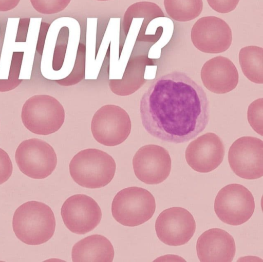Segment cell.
Wrapping results in <instances>:
<instances>
[{
  "mask_svg": "<svg viewBox=\"0 0 263 262\" xmlns=\"http://www.w3.org/2000/svg\"><path fill=\"white\" fill-rule=\"evenodd\" d=\"M50 26V24L49 23L43 21L41 22L36 48V52L41 55L43 52L46 35Z\"/></svg>",
  "mask_w": 263,
  "mask_h": 262,
  "instance_id": "26",
  "label": "cell"
},
{
  "mask_svg": "<svg viewBox=\"0 0 263 262\" xmlns=\"http://www.w3.org/2000/svg\"><path fill=\"white\" fill-rule=\"evenodd\" d=\"M185 154L186 161L192 169L198 172L208 173L222 163L225 149L220 137L208 132L191 142Z\"/></svg>",
  "mask_w": 263,
  "mask_h": 262,
  "instance_id": "14",
  "label": "cell"
},
{
  "mask_svg": "<svg viewBox=\"0 0 263 262\" xmlns=\"http://www.w3.org/2000/svg\"><path fill=\"white\" fill-rule=\"evenodd\" d=\"M55 225L50 207L35 200L21 205L15 211L12 218L16 236L29 245H39L48 241L54 234Z\"/></svg>",
  "mask_w": 263,
  "mask_h": 262,
  "instance_id": "2",
  "label": "cell"
},
{
  "mask_svg": "<svg viewBox=\"0 0 263 262\" xmlns=\"http://www.w3.org/2000/svg\"><path fill=\"white\" fill-rule=\"evenodd\" d=\"M71 0H30L32 7L43 14H53L64 10Z\"/></svg>",
  "mask_w": 263,
  "mask_h": 262,
  "instance_id": "21",
  "label": "cell"
},
{
  "mask_svg": "<svg viewBox=\"0 0 263 262\" xmlns=\"http://www.w3.org/2000/svg\"><path fill=\"white\" fill-rule=\"evenodd\" d=\"M90 128L97 142L112 147L122 144L127 138L130 133L132 123L129 115L123 108L108 104L95 113Z\"/></svg>",
  "mask_w": 263,
  "mask_h": 262,
  "instance_id": "6",
  "label": "cell"
},
{
  "mask_svg": "<svg viewBox=\"0 0 263 262\" xmlns=\"http://www.w3.org/2000/svg\"><path fill=\"white\" fill-rule=\"evenodd\" d=\"M141 122L150 135L179 144L199 135L209 123V102L186 73L173 71L154 80L140 102Z\"/></svg>",
  "mask_w": 263,
  "mask_h": 262,
  "instance_id": "1",
  "label": "cell"
},
{
  "mask_svg": "<svg viewBox=\"0 0 263 262\" xmlns=\"http://www.w3.org/2000/svg\"><path fill=\"white\" fill-rule=\"evenodd\" d=\"M158 238L164 244L179 246L186 244L196 230V222L192 214L186 209L178 207L163 210L155 223Z\"/></svg>",
  "mask_w": 263,
  "mask_h": 262,
  "instance_id": "10",
  "label": "cell"
},
{
  "mask_svg": "<svg viewBox=\"0 0 263 262\" xmlns=\"http://www.w3.org/2000/svg\"><path fill=\"white\" fill-rule=\"evenodd\" d=\"M61 214L64 224L71 232L84 234L93 230L100 223L102 212L91 197L78 194L68 197L63 203Z\"/></svg>",
  "mask_w": 263,
  "mask_h": 262,
  "instance_id": "11",
  "label": "cell"
},
{
  "mask_svg": "<svg viewBox=\"0 0 263 262\" xmlns=\"http://www.w3.org/2000/svg\"><path fill=\"white\" fill-rule=\"evenodd\" d=\"M248 122L253 129L263 135V98H260L250 104L247 113Z\"/></svg>",
  "mask_w": 263,
  "mask_h": 262,
  "instance_id": "22",
  "label": "cell"
},
{
  "mask_svg": "<svg viewBox=\"0 0 263 262\" xmlns=\"http://www.w3.org/2000/svg\"><path fill=\"white\" fill-rule=\"evenodd\" d=\"M168 16L178 22H187L196 18L202 12V0H164Z\"/></svg>",
  "mask_w": 263,
  "mask_h": 262,
  "instance_id": "20",
  "label": "cell"
},
{
  "mask_svg": "<svg viewBox=\"0 0 263 262\" xmlns=\"http://www.w3.org/2000/svg\"><path fill=\"white\" fill-rule=\"evenodd\" d=\"M196 251L200 261L230 262L235 254V240L224 230L210 229L198 237Z\"/></svg>",
  "mask_w": 263,
  "mask_h": 262,
  "instance_id": "15",
  "label": "cell"
},
{
  "mask_svg": "<svg viewBox=\"0 0 263 262\" xmlns=\"http://www.w3.org/2000/svg\"><path fill=\"white\" fill-rule=\"evenodd\" d=\"M62 105L54 97L35 95L24 104L21 118L24 126L37 135H47L58 131L65 120Z\"/></svg>",
  "mask_w": 263,
  "mask_h": 262,
  "instance_id": "4",
  "label": "cell"
},
{
  "mask_svg": "<svg viewBox=\"0 0 263 262\" xmlns=\"http://www.w3.org/2000/svg\"><path fill=\"white\" fill-rule=\"evenodd\" d=\"M98 1H111V0H96Z\"/></svg>",
  "mask_w": 263,
  "mask_h": 262,
  "instance_id": "28",
  "label": "cell"
},
{
  "mask_svg": "<svg viewBox=\"0 0 263 262\" xmlns=\"http://www.w3.org/2000/svg\"><path fill=\"white\" fill-rule=\"evenodd\" d=\"M200 75L204 86L216 94L232 91L239 80L236 66L230 59L222 56L206 61L201 68Z\"/></svg>",
  "mask_w": 263,
  "mask_h": 262,
  "instance_id": "16",
  "label": "cell"
},
{
  "mask_svg": "<svg viewBox=\"0 0 263 262\" xmlns=\"http://www.w3.org/2000/svg\"><path fill=\"white\" fill-rule=\"evenodd\" d=\"M263 48L249 46L241 48L239 53V62L245 76L256 84L263 83Z\"/></svg>",
  "mask_w": 263,
  "mask_h": 262,
  "instance_id": "19",
  "label": "cell"
},
{
  "mask_svg": "<svg viewBox=\"0 0 263 262\" xmlns=\"http://www.w3.org/2000/svg\"><path fill=\"white\" fill-rule=\"evenodd\" d=\"M69 173L79 185L89 189L105 187L113 179L116 165L107 153L95 148L80 151L71 160Z\"/></svg>",
  "mask_w": 263,
  "mask_h": 262,
  "instance_id": "3",
  "label": "cell"
},
{
  "mask_svg": "<svg viewBox=\"0 0 263 262\" xmlns=\"http://www.w3.org/2000/svg\"><path fill=\"white\" fill-rule=\"evenodd\" d=\"M171 166L172 160L168 151L154 144L140 148L133 159L135 175L148 185H156L165 180L170 174Z\"/></svg>",
  "mask_w": 263,
  "mask_h": 262,
  "instance_id": "12",
  "label": "cell"
},
{
  "mask_svg": "<svg viewBox=\"0 0 263 262\" xmlns=\"http://www.w3.org/2000/svg\"><path fill=\"white\" fill-rule=\"evenodd\" d=\"M156 202L148 190L130 187L118 192L111 204L113 217L120 224L137 226L148 221L154 214Z\"/></svg>",
  "mask_w": 263,
  "mask_h": 262,
  "instance_id": "5",
  "label": "cell"
},
{
  "mask_svg": "<svg viewBox=\"0 0 263 262\" xmlns=\"http://www.w3.org/2000/svg\"><path fill=\"white\" fill-rule=\"evenodd\" d=\"M255 205L252 193L238 184L228 185L218 192L214 202V211L223 223L232 226L240 225L250 219Z\"/></svg>",
  "mask_w": 263,
  "mask_h": 262,
  "instance_id": "7",
  "label": "cell"
},
{
  "mask_svg": "<svg viewBox=\"0 0 263 262\" xmlns=\"http://www.w3.org/2000/svg\"><path fill=\"white\" fill-rule=\"evenodd\" d=\"M12 171V164L8 154L0 148V185L9 179Z\"/></svg>",
  "mask_w": 263,
  "mask_h": 262,
  "instance_id": "23",
  "label": "cell"
},
{
  "mask_svg": "<svg viewBox=\"0 0 263 262\" xmlns=\"http://www.w3.org/2000/svg\"><path fill=\"white\" fill-rule=\"evenodd\" d=\"M191 38L194 46L202 52H223L232 41L231 29L222 19L214 16L198 19L192 27Z\"/></svg>",
  "mask_w": 263,
  "mask_h": 262,
  "instance_id": "13",
  "label": "cell"
},
{
  "mask_svg": "<svg viewBox=\"0 0 263 262\" xmlns=\"http://www.w3.org/2000/svg\"><path fill=\"white\" fill-rule=\"evenodd\" d=\"M72 261L111 262L114 249L111 242L105 236L93 234L76 243L71 252Z\"/></svg>",
  "mask_w": 263,
  "mask_h": 262,
  "instance_id": "17",
  "label": "cell"
},
{
  "mask_svg": "<svg viewBox=\"0 0 263 262\" xmlns=\"http://www.w3.org/2000/svg\"><path fill=\"white\" fill-rule=\"evenodd\" d=\"M15 159L20 171L33 179H44L54 170L57 156L52 147L37 138L26 139L18 146Z\"/></svg>",
  "mask_w": 263,
  "mask_h": 262,
  "instance_id": "8",
  "label": "cell"
},
{
  "mask_svg": "<svg viewBox=\"0 0 263 262\" xmlns=\"http://www.w3.org/2000/svg\"><path fill=\"white\" fill-rule=\"evenodd\" d=\"M30 21V17L20 18L15 42H26Z\"/></svg>",
  "mask_w": 263,
  "mask_h": 262,
  "instance_id": "25",
  "label": "cell"
},
{
  "mask_svg": "<svg viewBox=\"0 0 263 262\" xmlns=\"http://www.w3.org/2000/svg\"><path fill=\"white\" fill-rule=\"evenodd\" d=\"M228 161L234 173L246 179L263 176V142L252 136L237 139L228 152Z\"/></svg>",
  "mask_w": 263,
  "mask_h": 262,
  "instance_id": "9",
  "label": "cell"
},
{
  "mask_svg": "<svg viewBox=\"0 0 263 262\" xmlns=\"http://www.w3.org/2000/svg\"><path fill=\"white\" fill-rule=\"evenodd\" d=\"M160 17H164V14L160 7L156 3L142 1L136 2L129 6L120 22V53L123 49L134 18H143L151 22L154 19Z\"/></svg>",
  "mask_w": 263,
  "mask_h": 262,
  "instance_id": "18",
  "label": "cell"
},
{
  "mask_svg": "<svg viewBox=\"0 0 263 262\" xmlns=\"http://www.w3.org/2000/svg\"><path fill=\"white\" fill-rule=\"evenodd\" d=\"M209 5L215 11L227 13L234 10L239 0H206Z\"/></svg>",
  "mask_w": 263,
  "mask_h": 262,
  "instance_id": "24",
  "label": "cell"
},
{
  "mask_svg": "<svg viewBox=\"0 0 263 262\" xmlns=\"http://www.w3.org/2000/svg\"><path fill=\"white\" fill-rule=\"evenodd\" d=\"M21 0H0V12H7L14 9Z\"/></svg>",
  "mask_w": 263,
  "mask_h": 262,
  "instance_id": "27",
  "label": "cell"
}]
</instances>
